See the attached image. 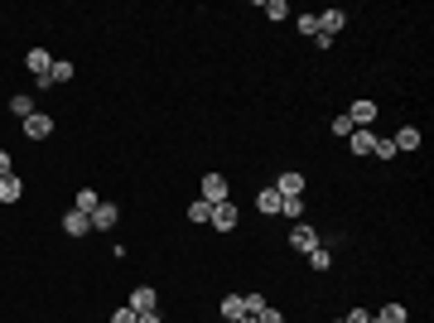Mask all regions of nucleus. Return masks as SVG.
<instances>
[{
    "instance_id": "1",
    "label": "nucleus",
    "mask_w": 434,
    "mask_h": 323,
    "mask_svg": "<svg viewBox=\"0 0 434 323\" xmlns=\"http://www.w3.org/2000/svg\"><path fill=\"white\" fill-rule=\"evenodd\" d=\"M19 125H24L29 140H49V135H53V116H49V111H34V116H24Z\"/></svg>"
},
{
    "instance_id": "2",
    "label": "nucleus",
    "mask_w": 434,
    "mask_h": 323,
    "mask_svg": "<svg viewBox=\"0 0 434 323\" xmlns=\"http://www.w3.org/2000/svg\"><path fill=\"white\" fill-rule=\"evenodd\" d=\"M232 198V184L222 174H203V203H227Z\"/></svg>"
},
{
    "instance_id": "3",
    "label": "nucleus",
    "mask_w": 434,
    "mask_h": 323,
    "mask_svg": "<svg viewBox=\"0 0 434 323\" xmlns=\"http://www.w3.org/2000/svg\"><path fill=\"white\" fill-rule=\"evenodd\" d=\"M275 193H280V198H304V174H300V169H285V174L275 179Z\"/></svg>"
},
{
    "instance_id": "4",
    "label": "nucleus",
    "mask_w": 434,
    "mask_h": 323,
    "mask_svg": "<svg viewBox=\"0 0 434 323\" xmlns=\"http://www.w3.org/2000/svg\"><path fill=\"white\" fill-rule=\"evenodd\" d=\"M347 121H352L357 130H367V125L376 121V102H372V97H357V102H352V111H347Z\"/></svg>"
},
{
    "instance_id": "5",
    "label": "nucleus",
    "mask_w": 434,
    "mask_h": 323,
    "mask_svg": "<svg viewBox=\"0 0 434 323\" xmlns=\"http://www.w3.org/2000/svg\"><path fill=\"white\" fill-rule=\"evenodd\" d=\"M290 246H295V251H304V256H309V251H314V246H319V232H314V227H309V222H295V232H290Z\"/></svg>"
},
{
    "instance_id": "6",
    "label": "nucleus",
    "mask_w": 434,
    "mask_h": 323,
    "mask_svg": "<svg viewBox=\"0 0 434 323\" xmlns=\"http://www.w3.org/2000/svg\"><path fill=\"white\" fill-rule=\"evenodd\" d=\"M208 222H213L217 232H236V208H232V198H227V203H213V217H208Z\"/></svg>"
},
{
    "instance_id": "7",
    "label": "nucleus",
    "mask_w": 434,
    "mask_h": 323,
    "mask_svg": "<svg viewBox=\"0 0 434 323\" xmlns=\"http://www.w3.org/2000/svg\"><path fill=\"white\" fill-rule=\"evenodd\" d=\"M87 217H92V227H97V232H111V227H116V217H121V208H116V203H97Z\"/></svg>"
},
{
    "instance_id": "8",
    "label": "nucleus",
    "mask_w": 434,
    "mask_h": 323,
    "mask_svg": "<svg viewBox=\"0 0 434 323\" xmlns=\"http://www.w3.org/2000/svg\"><path fill=\"white\" fill-rule=\"evenodd\" d=\"M24 63H29V73H34V78H49L53 53H49V49H29V53H24Z\"/></svg>"
},
{
    "instance_id": "9",
    "label": "nucleus",
    "mask_w": 434,
    "mask_h": 323,
    "mask_svg": "<svg viewBox=\"0 0 434 323\" xmlns=\"http://www.w3.org/2000/svg\"><path fill=\"white\" fill-rule=\"evenodd\" d=\"M130 309H135V314H150V309H159L155 290H150V285H135V290H130Z\"/></svg>"
},
{
    "instance_id": "10",
    "label": "nucleus",
    "mask_w": 434,
    "mask_h": 323,
    "mask_svg": "<svg viewBox=\"0 0 434 323\" xmlns=\"http://www.w3.org/2000/svg\"><path fill=\"white\" fill-rule=\"evenodd\" d=\"M63 232H68V236H78V241H83V236H87V232H92V217H87V213H78V208H73V213L63 217Z\"/></svg>"
},
{
    "instance_id": "11",
    "label": "nucleus",
    "mask_w": 434,
    "mask_h": 323,
    "mask_svg": "<svg viewBox=\"0 0 434 323\" xmlns=\"http://www.w3.org/2000/svg\"><path fill=\"white\" fill-rule=\"evenodd\" d=\"M342 24H347V15H342V10H324V15H319V34H328V39H333Z\"/></svg>"
},
{
    "instance_id": "12",
    "label": "nucleus",
    "mask_w": 434,
    "mask_h": 323,
    "mask_svg": "<svg viewBox=\"0 0 434 323\" xmlns=\"http://www.w3.org/2000/svg\"><path fill=\"white\" fill-rule=\"evenodd\" d=\"M391 145H396V150H420V130H415V125H401V130L391 135Z\"/></svg>"
},
{
    "instance_id": "13",
    "label": "nucleus",
    "mask_w": 434,
    "mask_h": 323,
    "mask_svg": "<svg viewBox=\"0 0 434 323\" xmlns=\"http://www.w3.org/2000/svg\"><path fill=\"white\" fill-rule=\"evenodd\" d=\"M410 314H406V304H381L376 314H372V323H406Z\"/></svg>"
},
{
    "instance_id": "14",
    "label": "nucleus",
    "mask_w": 434,
    "mask_h": 323,
    "mask_svg": "<svg viewBox=\"0 0 434 323\" xmlns=\"http://www.w3.org/2000/svg\"><path fill=\"white\" fill-rule=\"evenodd\" d=\"M280 203H285V198H280L275 189H261V193H256V208H261L266 217H275V213H280Z\"/></svg>"
},
{
    "instance_id": "15",
    "label": "nucleus",
    "mask_w": 434,
    "mask_h": 323,
    "mask_svg": "<svg viewBox=\"0 0 434 323\" xmlns=\"http://www.w3.org/2000/svg\"><path fill=\"white\" fill-rule=\"evenodd\" d=\"M347 145H352V155H372L376 135H372V130H352V135H347Z\"/></svg>"
},
{
    "instance_id": "16",
    "label": "nucleus",
    "mask_w": 434,
    "mask_h": 323,
    "mask_svg": "<svg viewBox=\"0 0 434 323\" xmlns=\"http://www.w3.org/2000/svg\"><path fill=\"white\" fill-rule=\"evenodd\" d=\"M19 193H24V184H19L15 174H5V179H0V203H19Z\"/></svg>"
},
{
    "instance_id": "17",
    "label": "nucleus",
    "mask_w": 434,
    "mask_h": 323,
    "mask_svg": "<svg viewBox=\"0 0 434 323\" xmlns=\"http://www.w3.org/2000/svg\"><path fill=\"white\" fill-rule=\"evenodd\" d=\"M241 314H246V295H227V299H222V319H241Z\"/></svg>"
},
{
    "instance_id": "18",
    "label": "nucleus",
    "mask_w": 434,
    "mask_h": 323,
    "mask_svg": "<svg viewBox=\"0 0 434 323\" xmlns=\"http://www.w3.org/2000/svg\"><path fill=\"white\" fill-rule=\"evenodd\" d=\"M10 111H15L19 121H24V116H34V97H29V92H15V97H10Z\"/></svg>"
},
{
    "instance_id": "19",
    "label": "nucleus",
    "mask_w": 434,
    "mask_h": 323,
    "mask_svg": "<svg viewBox=\"0 0 434 323\" xmlns=\"http://www.w3.org/2000/svg\"><path fill=\"white\" fill-rule=\"evenodd\" d=\"M280 217H295V222H304V198H285V203H280Z\"/></svg>"
},
{
    "instance_id": "20",
    "label": "nucleus",
    "mask_w": 434,
    "mask_h": 323,
    "mask_svg": "<svg viewBox=\"0 0 434 323\" xmlns=\"http://www.w3.org/2000/svg\"><path fill=\"white\" fill-rule=\"evenodd\" d=\"M251 319H256V323H285V314H280L275 304H261V309H256Z\"/></svg>"
},
{
    "instance_id": "21",
    "label": "nucleus",
    "mask_w": 434,
    "mask_h": 323,
    "mask_svg": "<svg viewBox=\"0 0 434 323\" xmlns=\"http://www.w3.org/2000/svg\"><path fill=\"white\" fill-rule=\"evenodd\" d=\"M102 198H97V189H78V213H92Z\"/></svg>"
},
{
    "instance_id": "22",
    "label": "nucleus",
    "mask_w": 434,
    "mask_h": 323,
    "mask_svg": "<svg viewBox=\"0 0 434 323\" xmlns=\"http://www.w3.org/2000/svg\"><path fill=\"white\" fill-rule=\"evenodd\" d=\"M309 265H314V270H328V265H333L328 246H314V251H309Z\"/></svg>"
},
{
    "instance_id": "23",
    "label": "nucleus",
    "mask_w": 434,
    "mask_h": 323,
    "mask_svg": "<svg viewBox=\"0 0 434 323\" xmlns=\"http://www.w3.org/2000/svg\"><path fill=\"white\" fill-rule=\"evenodd\" d=\"M295 24H300V34H304V39H314V34H319V15H300Z\"/></svg>"
},
{
    "instance_id": "24",
    "label": "nucleus",
    "mask_w": 434,
    "mask_h": 323,
    "mask_svg": "<svg viewBox=\"0 0 434 323\" xmlns=\"http://www.w3.org/2000/svg\"><path fill=\"white\" fill-rule=\"evenodd\" d=\"M372 155H376V159H391V155H396V145H391V135H376V145H372Z\"/></svg>"
},
{
    "instance_id": "25",
    "label": "nucleus",
    "mask_w": 434,
    "mask_h": 323,
    "mask_svg": "<svg viewBox=\"0 0 434 323\" xmlns=\"http://www.w3.org/2000/svg\"><path fill=\"white\" fill-rule=\"evenodd\" d=\"M208 217H213V203H203V198L189 208V222H208Z\"/></svg>"
},
{
    "instance_id": "26",
    "label": "nucleus",
    "mask_w": 434,
    "mask_h": 323,
    "mask_svg": "<svg viewBox=\"0 0 434 323\" xmlns=\"http://www.w3.org/2000/svg\"><path fill=\"white\" fill-rule=\"evenodd\" d=\"M266 15H270V19H285L290 5H285V0H266Z\"/></svg>"
},
{
    "instance_id": "27",
    "label": "nucleus",
    "mask_w": 434,
    "mask_h": 323,
    "mask_svg": "<svg viewBox=\"0 0 434 323\" xmlns=\"http://www.w3.org/2000/svg\"><path fill=\"white\" fill-rule=\"evenodd\" d=\"M352 130H357V125H352V121H347V111H342V116H338V121H333V135H342V140H347V135H352Z\"/></svg>"
},
{
    "instance_id": "28",
    "label": "nucleus",
    "mask_w": 434,
    "mask_h": 323,
    "mask_svg": "<svg viewBox=\"0 0 434 323\" xmlns=\"http://www.w3.org/2000/svg\"><path fill=\"white\" fill-rule=\"evenodd\" d=\"M140 319V314H135V309H130V304H125V309H116V314H111V323H135Z\"/></svg>"
},
{
    "instance_id": "29",
    "label": "nucleus",
    "mask_w": 434,
    "mask_h": 323,
    "mask_svg": "<svg viewBox=\"0 0 434 323\" xmlns=\"http://www.w3.org/2000/svg\"><path fill=\"white\" fill-rule=\"evenodd\" d=\"M5 174H15V159H10V150H0V179Z\"/></svg>"
},
{
    "instance_id": "30",
    "label": "nucleus",
    "mask_w": 434,
    "mask_h": 323,
    "mask_svg": "<svg viewBox=\"0 0 434 323\" xmlns=\"http://www.w3.org/2000/svg\"><path fill=\"white\" fill-rule=\"evenodd\" d=\"M342 323H372V314H367V309H352V314H347Z\"/></svg>"
},
{
    "instance_id": "31",
    "label": "nucleus",
    "mask_w": 434,
    "mask_h": 323,
    "mask_svg": "<svg viewBox=\"0 0 434 323\" xmlns=\"http://www.w3.org/2000/svg\"><path fill=\"white\" fill-rule=\"evenodd\" d=\"M135 323H159V309H150V314H140Z\"/></svg>"
},
{
    "instance_id": "32",
    "label": "nucleus",
    "mask_w": 434,
    "mask_h": 323,
    "mask_svg": "<svg viewBox=\"0 0 434 323\" xmlns=\"http://www.w3.org/2000/svg\"><path fill=\"white\" fill-rule=\"evenodd\" d=\"M236 323H256V319H251V314H241V319H236Z\"/></svg>"
}]
</instances>
